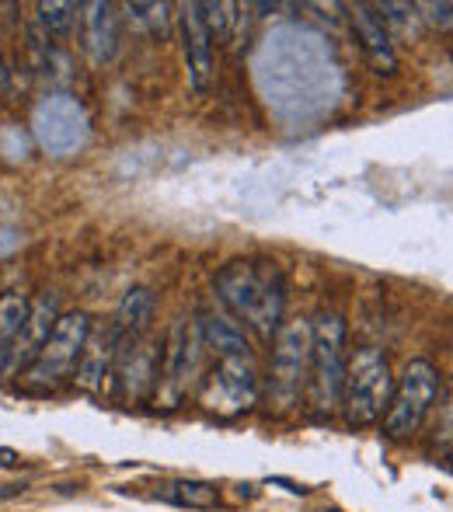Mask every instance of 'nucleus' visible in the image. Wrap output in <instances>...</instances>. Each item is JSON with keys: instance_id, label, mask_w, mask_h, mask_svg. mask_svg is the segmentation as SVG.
<instances>
[{"instance_id": "obj_28", "label": "nucleus", "mask_w": 453, "mask_h": 512, "mask_svg": "<svg viewBox=\"0 0 453 512\" xmlns=\"http://www.w3.org/2000/svg\"><path fill=\"white\" fill-rule=\"evenodd\" d=\"M325 512H339V509H325Z\"/></svg>"}, {"instance_id": "obj_27", "label": "nucleus", "mask_w": 453, "mask_h": 512, "mask_svg": "<svg viewBox=\"0 0 453 512\" xmlns=\"http://www.w3.org/2000/svg\"><path fill=\"white\" fill-rule=\"evenodd\" d=\"M21 492H25V485H4V488H0V502H7V499H18Z\"/></svg>"}, {"instance_id": "obj_16", "label": "nucleus", "mask_w": 453, "mask_h": 512, "mask_svg": "<svg viewBox=\"0 0 453 512\" xmlns=\"http://www.w3.org/2000/svg\"><path fill=\"white\" fill-rule=\"evenodd\" d=\"M199 331H203L206 349H213L220 359L227 356H251V345L244 328L227 314H217V310H203L199 314Z\"/></svg>"}, {"instance_id": "obj_19", "label": "nucleus", "mask_w": 453, "mask_h": 512, "mask_svg": "<svg viewBox=\"0 0 453 512\" xmlns=\"http://www.w3.org/2000/svg\"><path fill=\"white\" fill-rule=\"evenodd\" d=\"M28 307L32 304H28L25 293H4V297H0V377H4V356L14 338H18L21 324H25Z\"/></svg>"}, {"instance_id": "obj_23", "label": "nucleus", "mask_w": 453, "mask_h": 512, "mask_svg": "<svg viewBox=\"0 0 453 512\" xmlns=\"http://www.w3.org/2000/svg\"><path fill=\"white\" fill-rule=\"evenodd\" d=\"M234 4H199V14H203V28L210 35V46L213 42H227L230 39V28H234Z\"/></svg>"}, {"instance_id": "obj_21", "label": "nucleus", "mask_w": 453, "mask_h": 512, "mask_svg": "<svg viewBox=\"0 0 453 512\" xmlns=\"http://www.w3.org/2000/svg\"><path fill=\"white\" fill-rule=\"evenodd\" d=\"M377 14L384 28L391 25L401 39H419V7L415 4H380Z\"/></svg>"}, {"instance_id": "obj_11", "label": "nucleus", "mask_w": 453, "mask_h": 512, "mask_svg": "<svg viewBox=\"0 0 453 512\" xmlns=\"http://www.w3.org/2000/svg\"><path fill=\"white\" fill-rule=\"evenodd\" d=\"M56 317H60V304H56V293H42V297L35 300L32 307H28V317H25V324H21L18 338H14L11 349H7V356H4V377H11V373L28 370V366H32V359L39 356L42 342H46L49 331H53Z\"/></svg>"}, {"instance_id": "obj_14", "label": "nucleus", "mask_w": 453, "mask_h": 512, "mask_svg": "<svg viewBox=\"0 0 453 512\" xmlns=\"http://www.w3.org/2000/svg\"><path fill=\"white\" fill-rule=\"evenodd\" d=\"M178 28H182L185 60H189L192 88H196V91H210L213 46H210V35H206V28H203V14H199V4H182V7H178Z\"/></svg>"}, {"instance_id": "obj_26", "label": "nucleus", "mask_w": 453, "mask_h": 512, "mask_svg": "<svg viewBox=\"0 0 453 512\" xmlns=\"http://www.w3.org/2000/svg\"><path fill=\"white\" fill-rule=\"evenodd\" d=\"M7 84H11V70H7L4 56H0V98L7 95Z\"/></svg>"}, {"instance_id": "obj_10", "label": "nucleus", "mask_w": 453, "mask_h": 512, "mask_svg": "<svg viewBox=\"0 0 453 512\" xmlns=\"http://www.w3.org/2000/svg\"><path fill=\"white\" fill-rule=\"evenodd\" d=\"M255 401H258V373L251 366V356L220 359L206 405L213 411H224V415H237V411H248Z\"/></svg>"}, {"instance_id": "obj_4", "label": "nucleus", "mask_w": 453, "mask_h": 512, "mask_svg": "<svg viewBox=\"0 0 453 512\" xmlns=\"http://www.w3.org/2000/svg\"><path fill=\"white\" fill-rule=\"evenodd\" d=\"M311 377V321H290L276 331L269 366V401L276 411H293Z\"/></svg>"}, {"instance_id": "obj_17", "label": "nucleus", "mask_w": 453, "mask_h": 512, "mask_svg": "<svg viewBox=\"0 0 453 512\" xmlns=\"http://www.w3.org/2000/svg\"><path fill=\"white\" fill-rule=\"evenodd\" d=\"M154 310H157L154 293H150L147 286H133V290L122 297L119 314H115V328H119V335L143 338L150 328V321H154Z\"/></svg>"}, {"instance_id": "obj_8", "label": "nucleus", "mask_w": 453, "mask_h": 512, "mask_svg": "<svg viewBox=\"0 0 453 512\" xmlns=\"http://www.w3.org/2000/svg\"><path fill=\"white\" fill-rule=\"evenodd\" d=\"M35 136L56 157H67L88 140V115L77 98L53 95L35 108Z\"/></svg>"}, {"instance_id": "obj_5", "label": "nucleus", "mask_w": 453, "mask_h": 512, "mask_svg": "<svg viewBox=\"0 0 453 512\" xmlns=\"http://www.w3.org/2000/svg\"><path fill=\"white\" fill-rule=\"evenodd\" d=\"M91 335V317L74 310V314H60L49 331V338L42 342L39 356L32 359V366L25 370L28 387L35 391H53L67 377H74L77 359L84 352V342Z\"/></svg>"}, {"instance_id": "obj_25", "label": "nucleus", "mask_w": 453, "mask_h": 512, "mask_svg": "<svg viewBox=\"0 0 453 512\" xmlns=\"http://www.w3.org/2000/svg\"><path fill=\"white\" fill-rule=\"evenodd\" d=\"M18 450H11V446H0V467H14L18 464Z\"/></svg>"}, {"instance_id": "obj_1", "label": "nucleus", "mask_w": 453, "mask_h": 512, "mask_svg": "<svg viewBox=\"0 0 453 512\" xmlns=\"http://www.w3.org/2000/svg\"><path fill=\"white\" fill-rule=\"evenodd\" d=\"M220 300L241 317L244 324L258 331L265 342L279 331V317L286 304V279L276 262H230L217 272Z\"/></svg>"}, {"instance_id": "obj_22", "label": "nucleus", "mask_w": 453, "mask_h": 512, "mask_svg": "<svg viewBox=\"0 0 453 512\" xmlns=\"http://www.w3.org/2000/svg\"><path fill=\"white\" fill-rule=\"evenodd\" d=\"M143 28H147L154 39H168V28H171V4H129L126 7Z\"/></svg>"}, {"instance_id": "obj_12", "label": "nucleus", "mask_w": 453, "mask_h": 512, "mask_svg": "<svg viewBox=\"0 0 453 512\" xmlns=\"http://www.w3.org/2000/svg\"><path fill=\"white\" fill-rule=\"evenodd\" d=\"M81 46L98 67L115 60V49H119V14H115V4H109V0L81 4Z\"/></svg>"}, {"instance_id": "obj_6", "label": "nucleus", "mask_w": 453, "mask_h": 512, "mask_svg": "<svg viewBox=\"0 0 453 512\" xmlns=\"http://www.w3.org/2000/svg\"><path fill=\"white\" fill-rule=\"evenodd\" d=\"M440 394V370L429 359H412L394 384L391 405L384 411V432L391 439H408L422 429L429 408L436 405Z\"/></svg>"}, {"instance_id": "obj_18", "label": "nucleus", "mask_w": 453, "mask_h": 512, "mask_svg": "<svg viewBox=\"0 0 453 512\" xmlns=\"http://www.w3.org/2000/svg\"><path fill=\"white\" fill-rule=\"evenodd\" d=\"M154 499L182 509H213L220 502V488L210 481H164L154 488Z\"/></svg>"}, {"instance_id": "obj_2", "label": "nucleus", "mask_w": 453, "mask_h": 512, "mask_svg": "<svg viewBox=\"0 0 453 512\" xmlns=\"http://www.w3.org/2000/svg\"><path fill=\"white\" fill-rule=\"evenodd\" d=\"M394 394V373L391 363L380 349H356V356L345 363V384H342V401L345 422L363 429L373 425L391 405Z\"/></svg>"}, {"instance_id": "obj_9", "label": "nucleus", "mask_w": 453, "mask_h": 512, "mask_svg": "<svg viewBox=\"0 0 453 512\" xmlns=\"http://www.w3.org/2000/svg\"><path fill=\"white\" fill-rule=\"evenodd\" d=\"M161 356L147 338H119V352H115V391L126 405H140L150 391L157 387V373H161Z\"/></svg>"}, {"instance_id": "obj_7", "label": "nucleus", "mask_w": 453, "mask_h": 512, "mask_svg": "<svg viewBox=\"0 0 453 512\" xmlns=\"http://www.w3.org/2000/svg\"><path fill=\"white\" fill-rule=\"evenodd\" d=\"M203 331H199V321L192 317H178L175 328L168 335V345H164V370L157 373V384L168 387V408H175L182 401V394L189 391V384L196 380L199 366H203Z\"/></svg>"}, {"instance_id": "obj_13", "label": "nucleus", "mask_w": 453, "mask_h": 512, "mask_svg": "<svg viewBox=\"0 0 453 512\" xmlns=\"http://www.w3.org/2000/svg\"><path fill=\"white\" fill-rule=\"evenodd\" d=\"M119 328H91L88 342H84V352L81 359H77V384L84 387V391L91 394H102L105 384H109L112 370H115V352H119Z\"/></svg>"}, {"instance_id": "obj_20", "label": "nucleus", "mask_w": 453, "mask_h": 512, "mask_svg": "<svg viewBox=\"0 0 453 512\" xmlns=\"http://www.w3.org/2000/svg\"><path fill=\"white\" fill-rule=\"evenodd\" d=\"M35 14H39L42 32L63 39V35L74 32V21H77V14H81V4H67V0H42V4H35Z\"/></svg>"}, {"instance_id": "obj_24", "label": "nucleus", "mask_w": 453, "mask_h": 512, "mask_svg": "<svg viewBox=\"0 0 453 512\" xmlns=\"http://www.w3.org/2000/svg\"><path fill=\"white\" fill-rule=\"evenodd\" d=\"M419 11H429V21H433V25L450 28V11H453L450 0H443V4H422Z\"/></svg>"}, {"instance_id": "obj_15", "label": "nucleus", "mask_w": 453, "mask_h": 512, "mask_svg": "<svg viewBox=\"0 0 453 512\" xmlns=\"http://www.w3.org/2000/svg\"><path fill=\"white\" fill-rule=\"evenodd\" d=\"M352 25H356V35H359V42H363V53H366V60H370V67L377 70V74L391 77L394 70H398V56H394L391 32H387L384 21H380L377 7L356 4L352 7Z\"/></svg>"}, {"instance_id": "obj_3", "label": "nucleus", "mask_w": 453, "mask_h": 512, "mask_svg": "<svg viewBox=\"0 0 453 512\" xmlns=\"http://www.w3.org/2000/svg\"><path fill=\"white\" fill-rule=\"evenodd\" d=\"M345 321L332 310H321L311 321V405L318 415H332L342 401L345 384Z\"/></svg>"}]
</instances>
